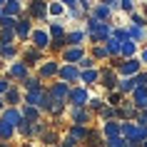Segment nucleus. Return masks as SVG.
<instances>
[{"instance_id":"20","label":"nucleus","mask_w":147,"mask_h":147,"mask_svg":"<svg viewBox=\"0 0 147 147\" xmlns=\"http://www.w3.org/2000/svg\"><path fill=\"white\" fill-rule=\"evenodd\" d=\"M90 127H92V125H90ZM90 127H80V125H67V132H65V135H67L70 140H75V142H78L80 147L85 145V140H87V132H90Z\"/></svg>"},{"instance_id":"2","label":"nucleus","mask_w":147,"mask_h":147,"mask_svg":"<svg viewBox=\"0 0 147 147\" xmlns=\"http://www.w3.org/2000/svg\"><path fill=\"white\" fill-rule=\"evenodd\" d=\"M142 62L137 60V57H132V60H120V65H117V78L122 80V78H135L137 72H142Z\"/></svg>"},{"instance_id":"50","label":"nucleus","mask_w":147,"mask_h":147,"mask_svg":"<svg viewBox=\"0 0 147 147\" xmlns=\"http://www.w3.org/2000/svg\"><path fill=\"white\" fill-rule=\"evenodd\" d=\"M102 3H105V5H107V8L112 10V15H115L117 10H120V0H102Z\"/></svg>"},{"instance_id":"11","label":"nucleus","mask_w":147,"mask_h":147,"mask_svg":"<svg viewBox=\"0 0 147 147\" xmlns=\"http://www.w3.org/2000/svg\"><path fill=\"white\" fill-rule=\"evenodd\" d=\"M47 92H50V97H53V102H62V105H67V97H70V85H65V82H53V85L47 87Z\"/></svg>"},{"instance_id":"57","label":"nucleus","mask_w":147,"mask_h":147,"mask_svg":"<svg viewBox=\"0 0 147 147\" xmlns=\"http://www.w3.org/2000/svg\"><path fill=\"white\" fill-rule=\"evenodd\" d=\"M142 147H147V140H145V142H142Z\"/></svg>"},{"instance_id":"55","label":"nucleus","mask_w":147,"mask_h":147,"mask_svg":"<svg viewBox=\"0 0 147 147\" xmlns=\"http://www.w3.org/2000/svg\"><path fill=\"white\" fill-rule=\"evenodd\" d=\"M0 147H10V142H0Z\"/></svg>"},{"instance_id":"26","label":"nucleus","mask_w":147,"mask_h":147,"mask_svg":"<svg viewBox=\"0 0 147 147\" xmlns=\"http://www.w3.org/2000/svg\"><path fill=\"white\" fill-rule=\"evenodd\" d=\"M82 147H105V137H102V132L97 130V127H90V132H87V140Z\"/></svg>"},{"instance_id":"30","label":"nucleus","mask_w":147,"mask_h":147,"mask_svg":"<svg viewBox=\"0 0 147 147\" xmlns=\"http://www.w3.org/2000/svg\"><path fill=\"white\" fill-rule=\"evenodd\" d=\"M20 112H23L25 122H40L42 120V112L38 107H30V105H20Z\"/></svg>"},{"instance_id":"24","label":"nucleus","mask_w":147,"mask_h":147,"mask_svg":"<svg viewBox=\"0 0 147 147\" xmlns=\"http://www.w3.org/2000/svg\"><path fill=\"white\" fill-rule=\"evenodd\" d=\"M130 100H132V105H135V110H137V112L147 110V87H137V90L130 95Z\"/></svg>"},{"instance_id":"51","label":"nucleus","mask_w":147,"mask_h":147,"mask_svg":"<svg viewBox=\"0 0 147 147\" xmlns=\"http://www.w3.org/2000/svg\"><path fill=\"white\" fill-rule=\"evenodd\" d=\"M137 60L142 62V67L147 70V47H140V55H137Z\"/></svg>"},{"instance_id":"54","label":"nucleus","mask_w":147,"mask_h":147,"mask_svg":"<svg viewBox=\"0 0 147 147\" xmlns=\"http://www.w3.org/2000/svg\"><path fill=\"white\" fill-rule=\"evenodd\" d=\"M142 15H145V20H147V5H145V8H142Z\"/></svg>"},{"instance_id":"6","label":"nucleus","mask_w":147,"mask_h":147,"mask_svg":"<svg viewBox=\"0 0 147 147\" xmlns=\"http://www.w3.org/2000/svg\"><path fill=\"white\" fill-rule=\"evenodd\" d=\"M117 82H120V78H117V72L110 65L100 67V82H97L100 87H105L107 92H112V90H117Z\"/></svg>"},{"instance_id":"13","label":"nucleus","mask_w":147,"mask_h":147,"mask_svg":"<svg viewBox=\"0 0 147 147\" xmlns=\"http://www.w3.org/2000/svg\"><path fill=\"white\" fill-rule=\"evenodd\" d=\"M30 42H32V47H35V50L45 53L47 47H50V35H47V30H42V28H32Z\"/></svg>"},{"instance_id":"45","label":"nucleus","mask_w":147,"mask_h":147,"mask_svg":"<svg viewBox=\"0 0 147 147\" xmlns=\"http://www.w3.org/2000/svg\"><path fill=\"white\" fill-rule=\"evenodd\" d=\"M130 142L125 137H115V140H105V147H127Z\"/></svg>"},{"instance_id":"56","label":"nucleus","mask_w":147,"mask_h":147,"mask_svg":"<svg viewBox=\"0 0 147 147\" xmlns=\"http://www.w3.org/2000/svg\"><path fill=\"white\" fill-rule=\"evenodd\" d=\"M142 117H145V120H147V110H142Z\"/></svg>"},{"instance_id":"8","label":"nucleus","mask_w":147,"mask_h":147,"mask_svg":"<svg viewBox=\"0 0 147 147\" xmlns=\"http://www.w3.org/2000/svg\"><path fill=\"white\" fill-rule=\"evenodd\" d=\"M85 55H87V47H65L60 53V62L62 65H78Z\"/></svg>"},{"instance_id":"35","label":"nucleus","mask_w":147,"mask_h":147,"mask_svg":"<svg viewBox=\"0 0 147 147\" xmlns=\"http://www.w3.org/2000/svg\"><path fill=\"white\" fill-rule=\"evenodd\" d=\"M13 135H15V127H13V125H8L5 120H0V142H10V140H13Z\"/></svg>"},{"instance_id":"27","label":"nucleus","mask_w":147,"mask_h":147,"mask_svg":"<svg viewBox=\"0 0 147 147\" xmlns=\"http://www.w3.org/2000/svg\"><path fill=\"white\" fill-rule=\"evenodd\" d=\"M20 85H23L25 92H40V90H45V85H42V80H40L38 75H30V78H25Z\"/></svg>"},{"instance_id":"38","label":"nucleus","mask_w":147,"mask_h":147,"mask_svg":"<svg viewBox=\"0 0 147 147\" xmlns=\"http://www.w3.org/2000/svg\"><path fill=\"white\" fill-rule=\"evenodd\" d=\"M97 117H100L102 122H110V120H117V110L115 107H110V105H105V107L97 112Z\"/></svg>"},{"instance_id":"41","label":"nucleus","mask_w":147,"mask_h":147,"mask_svg":"<svg viewBox=\"0 0 147 147\" xmlns=\"http://www.w3.org/2000/svg\"><path fill=\"white\" fill-rule=\"evenodd\" d=\"M130 25H135V28H145V30H147V20H145V15H142L140 10H135V13L130 15Z\"/></svg>"},{"instance_id":"9","label":"nucleus","mask_w":147,"mask_h":147,"mask_svg":"<svg viewBox=\"0 0 147 147\" xmlns=\"http://www.w3.org/2000/svg\"><path fill=\"white\" fill-rule=\"evenodd\" d=\"M25 15L30 18L32 23H35V20H40V23H45L47 18V3H40V0H35V3H30V5H28V8H25Z\"/></svg>"},{"instance_id":"16","label":"nucleus","mask_w":147,"mask_h":147,"mask_svg":"<svg viewBox=\"0 0 147 147\" xmlns=\"http://www.w3.org/2000/svg\"><path fill=\"white\" fill-rule=\"evenodd\" d=\"M0 120H5L8 125H13L15 130L25 122V120H23V112H20V107H5L3 112H0Z\"/></svg>"},{"instance_id":"17","label":"nucleus","mask_w":147,"mask_h":147,"mask_svg":"<svg viewBox=\"0 0 147 147\" xmlns=\"http://www.w3.org/2000/svg\"><path fill=\"white\" fill-rule=\"evenodd\" d=\"M25 78H30V70L25 67V62H20V60L10 62V67H8V80H20V82H23Z\"/></svg>"},{"instance_id":"52","label":"nucleus","mask_w":147,"mask_h":147,"mask_svg":"<svg viewBox=\"0 0 147 147\" xmlns=\"http://www.w3.org/2000/svg\"><path fill=\"white\" fill-rule=\"evenodd\" d=\"M60 147H80V145H78V142H75V140H70L67 135H65V137L60 140Z\"/></svg>"},{"instance_id":"33","label":"nucleus","mask_w":147,"mask_h":147,"mask_svg":"<svg viewBox=\"0 0 147 147\" xmlns=\"http://www.w3.org/2000/svg\"><path fill=\"white\" fill-rule=\"evenodd\" d=\"M47 35H50V40L65 38V35H67V28H65L62 23H50V28H47Z\"/></svg>"},{"instance_id":"22","label":"nucleus","mask_w":147,"mask_h":147,"mask_svg":"<svg viewBox=\"0 0 147 147\" xmlns=\"http://www.w3.org/2000/svg\"><path fill=\"white\" fill-rule=\"evenodd\" d=\"M97 82H100V65L92 67V70H82V72H80V85L82 87H92V85H97Z\"/></svg>"},{"instance_id":"29","label":"nucleus","mask_w":147,"mask_h":147,"mask_svg":"<svg viewBox=\"0 0 147 147\" xmlns=\"http://www.w3.org/2000/svg\"><path fill=\"white\" fill-rule=\"evenodd\" d=\"M125 30H127V38L132 40V42H145L147 40V30L145 28H135V25H125Z\"/></svg>"},{"instance_id":"36","label":"nucleus","mask_w":147,"mask_h":147,"mask_svg":"<svg viewBox=\"0 0 147 147\" xmlns=\"http://www.w3.org/2000/svg\"><path fill=\"white\" fill-rule=\"evenodd\" d=\"M125 102V95H120L117 92V90H112V92H107V97H105V105H110V107H120V105H122Z\"/></svg>"},{"instance_id":"25","label":"nucleus","mask_w":147,"mask_h":147,"mask_svg":"<svg viewBox=\"0 0 147 147\" xmlns=\"http://www.w3.org/2000/svg\"><path fill=\"white\" fill-rule=\"evenodd\" d=\"M62 5H65V10L70 13L72 20H87V15L80 10V0H62Z\"/></svg>"},{"instance_id":"39","label":"nucleus","mask_w":147,"mask_h":147,"mask_svg":"<svg viewBox=\"0 0 147 147\" xmlns=\"http://www.w3.org/2000/svg\"><path fill=\"white\" fill-rule=\"evenodd\" d=\"M65 47H67V40H65V38H57V40H50V47H47V50L55 53V55H60Z\"/></svg>"},{"instance_id":"32","label":"nucleus","mask_w":147,"mask_h":147,"mask_svg":"<svg viewBox=\"0 0 147 147\" xmlns=\"http://www.w3.org/2000/svg\"><path fill=\"white\" fill-rule=\"evenodd\" d=\"M120 45H122V42H120V40H115L112 35L107 38V42H105V50H107L110 60H117V57H120Z\"/></svg>"},{"instance_id":"14","label":"nucleus","mask_w":147,"mask_h":147,"mask_svg":"<svg viewBox=\"0 0 147 147\" xmlns=\"http://www.w3.org/2000/svg\"><path fill=\"white\" fill-rule=\"evenodd\" d=\"M45 60V53H40V50H35V47H25V53H23V57H20V62H25V67L30 70V67H38L40 62Z\"/></svg>"},{"instance_id":"46","label":"nucleus","mask_w":147,"mask_h":147,"mask_svg":"<svg viewBox=\"0 0 147 147\" xmlns=\"http://www.w3.org/2000/svg\"><path fill=\"white\" fill-rule=\"evenodd\" d=\"M120 10H122V13H135V10H137V5H135V3H132V0H120Z\"/></svg>"},{"instance_id":"15","label":"nucleus","mask_w":147,"mask_h":147,"mask_svg":"<svg viewBox=\"0 0 147 147\" xmlns=\"http://www.w3.org/2000/svg\"><path fill=\"white\" fill-rule=\"evenodd\" d=\"M90 18L97 20V23H112V10H110L105 3H95L92 10H90Z\"/></svg>"},{"instance_id":"47","label":"nucleus","mask_w":147,"mask_h":147,"mask_svg":"<svg viewBox=\"0 0 147 147\" xmlns=\"http://www.w3.org/2000/svg\"><path fill=\"white\" fill-rule=\"evenodd\" d=\"M112 38L120 40V42H125V40H127V30H125L122 25H120V28H112Z\"/></svg>"},{"instance_id":"48","label":"nucleus","mask_w":147,"mask_h":147,"mask_svg":"<svg viewBox=\"0 0 147 147\" xmlns=\"http://www.w3.org/2000/svg\"><path fill=\"white\" fill-rule=\"evenodd\" d=\"M135 85L137 87H147V70H142V72L135 75Z\"/></svg>"},{"instance_id":"59","label":"nucleus","mask_w":147,"mask_h":147,"mask_svg":"<svg viewBox=\"0 0 147 147\" xmlns=\"http://www.w3.org/2000/svg\"><path fill=\"white\" fill-rule=\"evenodd\" d=\"M23 147H32V145H23Z\"/></svg>"},{"instance_id":"43","label":"nucleus","mask_w":147,"mask_h":147,"mask_svg":"<svg viewBox=\"0 0 147 147\" xmlns=\"http://www.w3.org/2000/svg\"><path fill=\"white\" fill-rule=\"evenodd\" d=\"M15 55H18V47H15V45H5V47H0V57H3V60H13Z\"/></svg>"},{"instance_id":"10","label":"nucleus","mask_w":147,"mask_h":147,"mask_svg":"<svg viewBox=\"0 0 147 147\" xmlns=\"http://www.w3.org/2000/svg\"><path fill=\"white\" fill-rule=\"evenodd\" d=\"M137 110H135V105H132L130 97H125V102L117 107V122H135L137 120Z\"/></svg>"},{"instance_id":"44","label":"nucleus","mask_w":147,"mask_h":147,"mask_svg":"<svg viewBox=\"0 0 147 147\" xmlns=\"http://www.w3.org/2000/svg\"><path fill=\"white\" fill-rule=\"evenodd\" d=\"M78 67H80V72H82V70H92V67H97V62H95L90 55H85V57L78 62Z\"/></svg>"},{"instance_id":"5","label":"nucleus","mask_w":147,"mask_h":147,"mask_svg":"<svg viewBox=\"0 0 147 147\" xmlns=\"http://www.w3.org/2000/svg\"><path fill=\"white\" fill-rule=\"evenodd\" d=\"M87 100H90L87 87H82V85H72L70 87V97H67L70 107H87Z\"/></svg>"},{"instance_id":"60","label":"nucleus","mask_w":147,"mask_h":147,"mask_svg":"<svg viewBox=\"0 0 147 147\" xmlns=\"http://www.w3.org/2000/svg\"><path fill=\"white\" fill-rule=\"evenodd\" d=\"M127 147H135V145H127Z\"/></svg>"},{"instance_id":"58","label":"nucleus","mask_w":147,"mask_h":147,"mask_svg":"<svg viewBox=\"0 0 147 147\" xmlns=\"http://www.w3.org/2000/svg\"><path fill=\"white\" fill-rule=\"evenodd\" d=\"M0 18H3V8H0Z\"/></svg>"},{"instance_id":"12","label":"nucleus","mask_w":147,"mask_h":147,"mask_svg":"<svg viewBox=\"0 0 147 147\" xmlns=\"http://www.w3.org/2000/svg\"><path fill=\"white\" fill-rule=\"evenodd\" d=\"M30 35H32V20L23 13V15L18 18V23H15V38L28 42V40H30Z\"/></svg>"},{"instance_id":"21","label":"nucleus","mask_w":147,"mask_h":147,"mask_svg":"<svg viewBox=\"0 0 147 147\" xmlns=\"http://www.w3.org/2000/svg\"><path fill=\"white\" fill-rule=\"evenodd\" d=\"M100 132H102V137H105V140H115V137H122V125L117 122V120H110V122H102Z\"/></svg>"},{"instance_id":"19","label":"nucleus","mask_w":147,"mask_h":147,"mask_svg":"<svg viewBox=\"0 0 147 147\" xmlns=\"http://www.w3.org/2000/svg\"><path fill=\"white\" fill-rule=\"evenodd\" d=\"M3 100H5V107H20V105H23V90L18 85H10Z\"/></svg>"},{"instance_id":"3","label":"nucleus","mask_w":147,"mask_h":147,"mask_svg":"<svg viewBox=\"0 0 147 147\" xmlns=\"http://www.w3.org/2000/svg\"><path fill=\"white\" fill-rule=\"evenodd\" d=\"M57 80L65 82V85H80V67L78 65H62L60 62V70H57Z\"/></svg>"},{"instance_id":"49","label":"nucleus","mask_w":147,"mask_h":147,"mask_svg":"<svg viewBox=\"0 0 147 147\" xmlns=\"http://www.w3.org/2000/svg\"><path fill=\"white\" fill-rule=\"evenodd\" d=\"M13 85V82H10L8 78H0V100H3V97H5V92H8V87Z\"/></svg>"},{"instance_id":"42","label":"nucleus","mask_w":147,"mask_h":147,"mask_svg":"<svg viewBox=\"0 0 147 147\" xmlns=\"http://www.w3.org/2000/svg\"><path fill=\"white\" fill-rule=\"evenodd\" d=\"M62 13H65V5H62V3H47V15L60 18Z\"/></svg>"},{"instance_id":"18","label":"nucleus","mask_w":147,"mask_h":147,"mask_svg":"<svg viewBox=\"0 0 147 147\" xmlns=\"http://www.w3.org/2000/svg\"><path fill=\"white\" fill-rule=\"evenodd\" d=\"M65 40H67V47H85L87 35H85V30H82V28H75V30H67Z\"/></svg>"},{"instance_id":"53","label":"nucleus","mask_w":147,"mask_h":147,"mask_svg":"<svg viewBox=\"0 0 147 147\" xmlns=\"http://www.w3.org/2000/svg\"><path fill=\"white\" fill-rule=\"evenodd\" d=\"M3 110H5V100H0V112H3Z\"/></svg>"},{"instance_id":"34","label":"nucleus","mask_w":147,"mask_h":147,"mask_svg":"<svg viewBox=\"0 0 147 147\" xmlns=\"http://www.w3.org/2000/svg\"><path fill=\"white\" fill-rule=\"evenodd\" d=\"M120 125H122V137L127 142H135L137 140V125L135 122H120Z\"/></svg>"},{"instance_id":"7","label":"nucleus","mask_w":147,"mask_h":147,"mask_svg":"<svg viewBox=\"0 0 147 147\" xmlns=\"http://www.w3.org/2000/svg\"><path fill=\"white\" fill-rule=\"evenodd\" d=\"M92 112L87 107H70V125H80V127H90L92 122Z\"/></svg>"},{"instance_id":"40","label":"nucleus","mask_w":147,"mask_h":147,"mask_svg":"<svg viewBox=\"0 0 147 147\" xmlns=\"http://www.w3.org/2000/svg\"><path fill=\"white\" fill-rule=\"evenodd\" d=\"M102 107H105V100H102V97H90V100H87V110H90L92 115H97Z\"/></svg>"},{"instance_id":"1","label":"nucleus","mask_w":147,"mask_h":147,"mask_svg":"<svg viewBox=\"0 0 147 147\" xmlns=\"http://www.w3.org/2000/svg\"><path fill=\"white\" fill-rule=\"evenodd\" d=\"M112 28L115 25L112 23H97V20H92V18L87 15V20H85V35H87V40H90V45H105L107 42V38L112 35Z\"/></svg>"},{"instance_id":"4","label":"nucleus","mask_w":147,"mask_h":147,"mask_svg":"<svg viewBox=\"0 0 147 147\" xmlns=\"http://www.w3.org/2000/svg\"><path fill=\"white\" fill-rule=\"evenodd\" d=\"M57 70H60V62L55 57H45L38 65V78L40 80H57Z\"/></svg>"},{"instance_id":"61","label":"nucleus","mask_w":147,"mask_h":147,"mask_svg":"<svg viewBox=\"0 0 147 147\" xmlns=\"http://www.w3.org/2000/svg\"><path fill=\"white\" fill-rule=\"evenodd\" d=\"M55 147H60V145H55Z\"/></svg>"},{"instance_id":"37","label":"nucleus","mask_w":147,"mask_h":147,"mask_svg":"<svg viewBox=\"0 0 147 147\" xmlns=\"http://www.w3.org/2000/svg\"><path fill=\"white\" fill-rule=\"evenodd\" d=\"M40 142H42L45 147H55V145H60V137H57L55 130H45V135L40 137Z\"/></svg>"},{"instance_id":"23","label":"nucleus","mask_w":147,"mask_h":147,"mask_svg":"<svg viewBox=\"0 0 147 147\" xmlns=\"http://www.w3.org/2000/svg\"><path fill=\"white\" fill-rule=\"evenodd\" d=\"M25 13V5L23 3H18V0H5V5H3V15H8V18H20Z\"/></svg>"},{"instance_id":"31","label":"nucleus","mask_w":147,"mask_h":147,"mask_svg":"<svg viewBox=\"0 0 147 147\" xmlns=\"http://www.w3.org/2000/svg\"><path fill=\"white\" fill-rule=\"evenodd\" d=\"M135 90H137V85H135V78H122L120 82H117V92L125 95V97H130Z\"/></svg>"},{"instance_id":"28","label":"nucleus","mask_w":147,"mask_h":147,"mask_svg":"<svg viewBox=\"0 0 147 147\" xmlns=\"http://www.w3.org/2000/svg\"><path fill=\"white\" fill-rule=\"evenodd\" d=\"M87 55H90L95 62H110V55H107V50H105V45H90L87 47Z\"/></svg>"}]
</instances>
